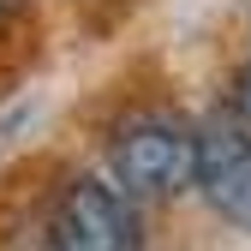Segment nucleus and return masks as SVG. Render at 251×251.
<instances>
[{
	"label": "nucleus",
	"mask_w": 251,
	"mask_h": 251,
	"mask_svg": "<svg viewBox=\"0 0 251 251\" xmlns=\"http://www.w3.org/2000/svg\"><path fill=\"white\" fill-rule=\"evenodd\" d=\"M108 174L138 203H174L198 185V126L179 114H132L108 138Z\"/></svg>",
	"instance_id": "obj_1"
},
{
	"label": "nucleus",
	"mask_w": 251,
	"mask_h": 251,
	"mask_svg": "<svg viewBox=\"0 0 251 251\" xmlns=\"http://www.w3.org/2000/svg\"><path fill=\"white\" fill-rule=\"evenodd\" d=\"M48 251H144V203L114 174H72L48 203Z\"/></svg>",
	"instance_id": "obj_2"
},
{
	"label": "nucleus",
	"mask_w": 251,
	"mask_h": 251,
	"mask_svg": "<svg viewBox=\"0 0 251 251\" xmlns=\"http://www.w3.org/2000/svg\"><path fill=\"white\" fill-rule=\"evenodd\" d=\"M203 209L222 227L251 233V120L215 108L198 120V185Z\"/></svg>",
	"instance_id": "obj_3"
},
{
	"label": "nucleus",
	"mask_w": 251,
	"mask_h": 251,
	"mask_svg": "<svg viewBox=\"0 0 251 251\" xmlns=\"http://www.w3.org/2000/svg\"><path fill=\"white\" fill-rule=\"evenodd\" d=\"M222 108H233L239 120H251V60H239L233 66V78H227V102Z\"/></svg>",
	"instance_id": "obj_4"
},
{
	"label": "nucleus",
	"mask_w": 251,
	"mask_h": 251,
	"mask_svg": "<svg viewBox=\"0 0 251 251\" xmlns=\"http://www.w3.org/2000/svg\"><path fill=\"white\" fill-rule=\"evenodd\" d=\"M0 6H12V0H0Z\"/></svg>",
	"instance_id": "obj_5"
}]
</instances>
